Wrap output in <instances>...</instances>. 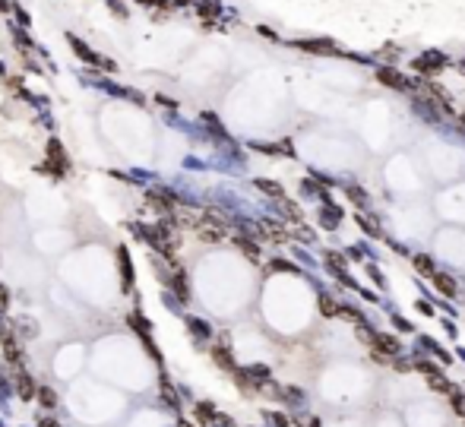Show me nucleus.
<instances>
[{
	"mask_svg": "<svg viewBox=\"0 0 465 427\" xmlns=\"http://www.w3.org/2000/svg\"><path fill=\"white\" fill-rule=\"evenodd\" d=\"M443 64H446V57H443V54H427L424 61H421V57L415 61V70H418V73H434V70H440Z\"/></svg>",
	"mask_w": 465,
	"mask_h": 427,
	"instance_id": "f257e3e1",
	"label": "nucleus"
},
{
	"mask_svg": "<svg viewBox=\"0 0 465 427\" xmlns=\"http://www.w3.org/2000/svg\"><path fill=\"white\" fill-rule=\"evenodd\" d=\"M380 82L383 85H392V89H405L408 79H402V73L399 70H389V67H383L380 70Z\"/></svg>",
	"mask_w": 465,
	"mask_h": 427,
	"instance_id": "f03ea898",
	"label": "nucleus"
},
{
	"mask_svg": "<svg viewBox=\"0 0 465 427\" xmlns=\"http://www.w3.org/2000/svg\"><path fill=\"white\" fill-rule=\"evenodd\" d=\"M298 48L310 51V54H332V41H298Z\"/></svg>",
	"mask_w": 465,
	"mask_h": 427,
	"instance_id": "7ed1b4c3",
	"label": "nucleus"
},
{
	"mask_svg": "<svg viewBox=\"0 0 465 427\" xmlns=\"http://www.w3.org/2000/svg\"><path fill=\"white\" fill-rule=\"evenodd\" d=\"M430 279H434V285L440 288L443 294H450V297L456 294V282H453L450 276H443V272H434V276H430Z\"/></svg>",
	"mask_w": 465,
	"mask_h": 427,
	"instance_id": "20e7f679",
	"label": "nucleus"
},
{
	"mask_svg": "<svg viewBox=\"0 0 465 427\" xmlns=\"http://www.w3.org/2000/svg\"><path fill=\"white\" fill-rule=\"evenodd\" d=\"M320 310L326 313V317H335V313H339V307H335V301H332L329 294H323V297H320Z\"/></svg>",
	"mask_w": 465,
	"mask_h": 427,
	"instance_id": "39448f33",
	"label": "nucleus"
},
{
	"mask_svg": "<svg viewBox=\"0 0 465 427\" xmlns=\"http://www.w3.org/2000/svg\"><path fill=\"white\" fill-rule=\"evenodd\" d=\"M212 357H215V364H222V367H234V361H231V355L225 352V348H215Z\"/></svg>",
	"mask_w": 465,
	"mask_h": 427,
	"instance_id": "423d86ee",
	"label": "nucleus"
},
{
	"mask_svg": "<svg viewBox=\"0 0 465 427\" xmlns=\"http://www.w3.org/2000/svg\"><path fill=\"white\" fill-rule=\"evenodd\" d=\"M237 247H240V250H244L247 256H250V260H256V256H260V250H256V244H250V241H244V237H240V241H237Z\"/></svg>",
	"mask_w": 465,
	"mask_h": 427,
	"instance_id": "0eeeda50",
	"label": "nucleus"
},
{
	"mask_svg": "<svg viewBox=\"0 0 465 427\" xmlns=\"http://www.w3.org/2000/svg\"><path fill=\"white\" fill-rule=\"evenodd\" d=\"M430 386H434L437 392H450V389H453L450 383H443V380H440V373H434V377H430Z\"/></svg>",
	"mask_w": 465,
	"mask_h": 427,
	"instance_id": "6e6552de",
	"label": "nucleus"
},
{
	"mask_svg": "<svg viewBox=\"0 0 465 427\" xmlns=\"http://www.w3.org/2000/svg\"><path fill=\"white\" fill-rule=\"evenodd\" d=\"M415 266H418L421 272H430V276H434V266H430V260H427V256H415Z\"/></svg>",
	"mask_w": 465,
	"mask_h": 427,
	"instance_id": "1a4fd4ad",
	"label": "nucleus"
},
{
	"mask_svg": "<svg viewBox=\"0 0 465 427\" xmlns=\"http://www.w3.org/2000/svg\"><path fill=\"white\" fill-rule=\"evenodd\" d=\"M196 415H200V421H209V418H212L215 412H212V405H209V402H203L200 408H196Z\"/></svg>",
	"mask_w": 465,
	"mask_h": 427,
	"instance_id": "9d476101",
	"label": "nucleus"
},
{
	"mask_svg": "<svg viewBox=\"0 0 465 427\" xmlns=\"http://www.w3.org/2000/svg\"><path fill=\"white\" fill-rule=\"evenodd\" d=\"M453 408L459 415H465V396H453Z\"/></svg>",
	"mask_w": 465,
	"mask_h": 427,
	"instance_id": "9b49d317",
	"label": "nucleus"
},
{
	"mask_svg": "<svg viewBox=\"0 0 465 427\" xmlns=\"http://www.w3.org/2000/svg\"><path fill=\"white\" fill-rule=\"evenodd\" d=\"M260 187H263L266 193H275V196H282V187H279V184H266V181H263Z\"/></svg>",
	"mask_w": 465,
	"mask_h": 427,
	"instance_id": "f8f14e48",
	"label": "nucleus"
},
{
	"mask_svg": "<svg viewBox=\"0 0 465 427\" xmlns=\"http://www.w3.org/2000/svg\"><path fill=\"white\" fill-rule=\"evenodd\" d=\"M462 124H465V114H462Z\"/></svg>",
	"mask_w": 465,
	"mask_h": 427,
	"instance_id": "ddd939ff",
	"label": "nucleus"
}]
</instances>
